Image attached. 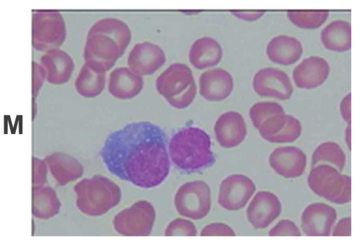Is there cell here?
<instances>
[{
	"label": "cell",
	"mask_w": 356,
	"mask_h": 241,
	"mask_svg": "<svg viewBox=\"0 0 356 241\" xmlns=\"http://www.w3.org/2000/svg\"><path fill=\"white\" fill-rule=\"evenodd\" d=\"M340 112L344 121L348 124H350V94L348 93L345 96L340 103Z\"/></svg>",
	"instance_id": "obj_36"
},
{
	"label": "cell",
	"mask_w": 356,
	"mask_h": 241,
	"mask_svg": "<svg viewBox=\"0 0 356 241\" xmlns=\"http://www.w3.org/2000/svg\"><path fill=\"white\" fill-rule=\"evenodd\" d=\"M330 74L328 63L320 56L303 59L293 71L296 85L301 89H314L321 85Z\"/></svg>",
	"instance_id": "obj_17"
},
{
	"label": "cell",
	"mask_w": 356,
	"mask_h": 241,
	"mask_svg": "<svg viewBox=\"0 0 356 241\" xmlns=\"http://www.w3.org/2000/svg\"><path fill=\"white\" fill-rule=\"evenodd\" d=\"M200 94L207 101H220L231 94L234 81L224 69L217 67L204 72L199 78Z\"/></svg>",
	"instance_id": "obj_18"
},
{
	"label": "cell",
	"mask_w": 356,
	"mask_h": 241,
	"mask_svg": "<svg viewBox=\"0 0 356 241\" xmlns=\"http://www.w3.org/2000/svg\"><path fill=\"white\" fill-rule=\"evenodd\" d=\"M282 112H284V108L277 102L260 101L252 106L249 110V116L254 126L257 129L266 118Z\"/></svg>",
	"instance_id": "obj_29"
},
{
	"label": "cell",
	"mask_w": 356,
	"mask_h": 241,
	"mask_svg": "<svg viewBox=\"0 0 356 241\" xmlns=\"http://www.w3.org/2000/svg\"><path fill=\"white\" fill-rule=\"evenodd\" d=\"M196 235L197 230L193 223L181 218H177L172 220L165 230V235L166 236H195Z\"/></svg>",
	"instance_id": "obj_30"
},
{
	"label": "cell",
	"mask_w": 356,
	"mask_h": 241,
	"mask_svg": "<svg viewBox=\"0 0 356 241\" xmlns=\"http://www.w3.org/2000/svg\"><path fill=\"white\" fill-rule=\"evenodd\" d=\"M281 211V203L275 194L260 191L250 201L246 215L248 222L255 229H264L280 215Z\"/></svg>",
	"instance_id": "obj_14"
},
{
	"label": "cell",
	"mask_w": 356,
	"mask_h": 241,
	"mask_svg": "<svg viewBox=\"0 0 356 241\" xmlns=\"http://www.w3.org/2000/svg\"><path fill=\"white\" fill-rule=\"evenodd\" d=\"M211 144L210 137L202 129L195 126L183 128L170 140V156L180 170L188 173L198 172L215 161Z\"/></svg>",
	"instance_id": "obj_3"
},
{
	"label": "cell",
	"mask_w": 356,
	"mask_h": 241,
	"mask_svg": "<svg viewBox=\"0 0 356 241\" xmlns=\"http://www.w3.org/2000/svg\"><path fill=\"white\" fill-rule=\"evenodd\" d=\"M252 87L261 97H273L282 100L289 99L293 88L289 76L282 69L264 67L254 76Z\"/></svg>",
	"instance_id": "obj_10"
},
{
	"label": "cell",
	"mask_w": 356,
	"mask_h": 241,
	"mask_svg": "<svg viewBox=\"0 0 356 241\" xmlns=\"http://www.w3.org/2000/svg\"><path fill=\"white\" fill-rule=\"evenodd\" d=\"M155 218L152 204L140 200L119 212L113 219V226L122 235L146 236L151 233Z\"/></svg>",
	"instance_id": "obj_8"
},
{
	"label": "cell",
	"mask_w": 356,
	"mask_h": 241,
	"mask_svg": "<svg viewBox=\"0 0 356 241\" xmlns=\"http://www.w3.org/2000/svg\"><path fill=\"white\" fill-rule=\"evenodd\" d=\"M260 135L273 143H289L297 140L302 131L300 122L284 112L266 118L257 128Z\"/></svg>",
	"instance_id": "obj_11"
},
{
	"label": "cell",
	"mask_w": 356,
	"mask_h": 241,
	"mask_svg": "<svg viewBox=\"0 0 356 241\" xmlns=\"http://www.w3.org/2000/svg\"><path fill=\"white\" fill-rule=\"evenodd\" d=\"M345 138L347 145L348 146V148L350 149V124H348L346 128Z\"/></svg>",
	"instance_id": "obj_37"
},
{
	"label": "cell",
	"mask_w": 356,
	"mask_h": 241,
	"mask_svg": "<svg viewBox=\"0 0 356 241\" xmlns=\"http://www.w3.org/2000/svg\"><path fill=\"white\" fill-rule=\"evenodd\" d=\"M168 138L149 122L129 124L109 134L99 154L118 178L143 188L158 186L170 172Z\"/></svg>",
	"instance_id": "obj_1"
},
{
	"label": "cell",
	"mask_w": 356,
	"mask_h": 241,
	"mask_svg": "<svg viewBox=\"0 0 356 241\" xmlns=\"http://www.w3.org/2000/svg\"><path fill=\"white\" fill-rule=\"evenodd\" d=\"M177 213L197 220L204 218L211 208V190L202 181L187 182L177 190L174 199Z\"/></svg>",
	"instance_id": "obj_7"
},
{
	"label": "cell",
	"mask_w": 356,
	"mask_h": 241,
	"mask_svg": "<svg viewBox=\"0 0 356 241\" xmlns=\"http://www.w3.org/2000/svg\"><path fill=\"white\" fill-rule=\"evenodd\" d=\"M45 162L53 177L60 185L78 179L83 174V165L79 160L63 153L51 154L46 157Z\"/></svg>",
	"instance_id": "obj_22"
},
{
	"label": "cell",
	"mask_w": 356,
	"mask_h": 241,
	"mask_svg": "<svg viewBox=\"0 0 356 241\" xmlns=\"http://www.w3.org/2000/svg\"><path fill=\"white\" fill-rule=\"evenodd\" d=\"M324 47L337 52L348 51L351 47V26L344 20H335L325 26L321 33Z\"/></svg>",
	"instance_id": "obj_23"
},
{
	"label": "cell",
	"mask_w": 356,
	"mask_h": 241,
	"mask_svg": "<svg viewBox=\"0 0 356 241\" xmlns=\"http://www.w3.org/2000/svg\"><path fill=\"white\" fill-rule=\"evenodd\" d=\"M222 57L221 46L210 37H202L196 40L191 45L188 53L191 64L198 69L216 65Z\"/></svg>",
	"instance_id": "obj_21"
},
{
	"label": "cell",
	"mask_w": 356,
	"mask_h": 241,
	"mask_svg": "<svg viewBox=\"0 0 356 241\" xmlns=\"http://www.w3.org/2000/svg\"><path fill=\"white\" fill-rule=\"evenodd\" d=\"M106 72L85 63L75 81V88L82 97L92 98L99 95L105 88Z\"/></svg>",
	"instance_id": "obj_24"
},
{
	"label": "cell",
	"mask_w": 356,
	"mask_h": 241,
	"mask_svg": "<svg viewBox=\"0 0 356 241\" xmlns=\"http://www.w3.org/2000/svg\"><path fill=\"white\" fill-rule=\"evenodd\" d=\"M53 59L51 82L57 84L67 82L70 79L74 67L72 59L63 51L55 52Z\"/></svg>",
	"instance_id": "obj_28"
},
{
	"label": "cell",
	"mask_w": 356,
	"mask_h": 241,
	"mask_svg": "<svg viewBox=\"0 0 356 241\" xmlns=\"http://www.w3.org/2000/svg\"><path fill=\"white\" fill-rule=\"evenodd\" d=\"M256 190L254 182L243 174H232L220 183L219 205L227 210H238L246 206Z\"/></svg>",
	"instance_id": "obj_9"
},
{
	"label": "cell",
	"mask_w": 356,
	"mask_h": 241,
	"mask_svg": "<svg viewBox=\"0 0 356 241\" xmlns=\"http://www.w3.org/2000/svg\"><path fill=\"white\" fill-rule=\"evenodd\" d=\"M216 138L219 144L227 149L239 145L245 139L247 128L243 116L230 110L220 115L214 125Z\"/></svg>",
	"instance_id": "obj_16"
},
{
	"label": "cell",
	"mask_w": 356,
	"mask_h": 241,
	"mask_svg": "<svg viewBox=\"0 0 356 241\" xmlns=\"http://www.w3.org/2000/svg\"><path fill=\"white\" fill-rule=\"evenodd\" d=\"M60 203L55 191L50 187L37 185L33 188V215L40 219H48L56 215Z\"/></svg>",
	"instance_id": "obj_25"
},
{
	"label": "cell",
	"mask_w": 356,
	"mask_h": 241,
	"mask_svg": "<svg viewBox=\"0 0 356 241\" xmlns=\"http://www.w3.org/2000/svg\"><path fill=\"white\" fill-rule=\"evenodd\" d=\"M268 162L277 174L286 178H294L303 174L307 156L298 147L284 146L275 149L270 153Z\"/></svg>",
	"instance_id": "obj_15"
},
{
	"label": "cell",
	"mask_w": 356,
	"mask_h": 241,
	"mask_svg": "<svg viewBox=\"0 0 356 241\" xmlns=\"http://www.w3.org/2000/svg\"><path fill=\"white\" fill-rule=\"evenodd\" d=\"M232 13L238 19L245 21H254L259 19L264 14V11L261 10H234Z\"/></svg>",
	"instance_id": "obj_35"
},
{
	"label": "cell",
	"mask_w": 356,
	"mask_h": 241,
	"mask_svg": "<svg viewBox=\"0 0 356 241\" xmlns=\"http://www.w3.org/2000/svg\"><path fill=\"white\" fill-rule=\"evenodd\" d=\"M166 60L163 49L151 42L135 44L129 52L127 64L131 70L140 75L155 73Z\"/></svg>",
	"instance_id": "obj_12"
},
{
	"label": "cell",
	"mask_w": 356,
	"mask_h": 241,
	"mask_svg": "<svg viewBox=\"0 0 356 241\" xmlns=\"http://www.w3.org/2000/svg\"><path fill=\"white\" fill-rule=\"evenodd\" d=\"M156 88L170 106L177 109L190 106L197 92L191 69L180 63L170 65L156 78Z\"/></svg>",
	"instance_id": "obj_5"
},
{
	"label": "cell",
	"mask_w": 356,
	"mask_h": 241,
	"mask_svg": "<svg viewBox=\"0 0 356 241\" xmlns=\"http://www.w3.org/2000/svg\"><path fill=\"white\" fill-rule=\"evenodd\" d=\"M266 54L270 61L281 65L296 63L302 54V46L294 37L280 35L272 38L267 47Z\"/></svg>",
	"instance_id": "obj_20"
},
{
	"label": "cell",
	"mask_w": 356,
	"mask_h": 241,
	"mask_svg": "<svg viewBox=\"0 0 356 241\" xmlns=\"http://www.w3.org/2000/svg\"><path fill=\"white\" fill-rule=\"evenodd\" d=\"M327 164L341 172L346 164V155L341 147L334 142H325L318 145L312 153V167Z\"/></svg>",
	"instance_id": "obj_26"
},
{
	"label": "cell",
	"mask_w": 356,
	"mask_h": 241,
	"mask_svg": "<svg viewBox=\"0 0 356 241\" xmlns=\"http://www.w3.org/2000/svg\"><path fill=\"white\" fill-rule=\"evenodd\" d=\"M289 19L301 28L314 29L320 27L327 19V10H289Z\"/></svg>",
	"instance_id": "obj_27"
},
{
	"label": "cell",
	"mask_w": 356,
	"mask_h": 241,
	"mask_svg": "<svg viewBox=\"0 0 356 241\" xmlns=\"http://www.w3.org/2000/svg\"><path fill=\"white\" fill-rule=\"evenodd\" d=\"M143 88L142 76L129 68H115L109 75L108 90L117 99L134 98L141 92Z\"/></svg>",
	"instance_id": "obj_19"
},
{
	"label": "cell",
	"mask_w": 356,
	"mask_h": 241,
	"mask_svg": "<svg viewBox=\"0 0 356 241\" xmlns=\"http://www.w3.org/2000/svg\"><path fill=\"white\" fill-rule=\"evenodd\" d=\"M270 236H299L298 227L291 220H280L268 233Z\"/></svg>",
	"instance_id": "obj_31"
},
{
	"label": "cell",
	"mask_w": 356,
	"mask_h": 241,
	"mask_svg": "<svg viewBox=\"0 0 356 241\" xmlns=\"http://www.w3.org/2000/svg\"><path fill=\"white\" fill-rule=\"evenodd\" d=\"M307 183L316 195L337 204H345L351 199V179L336 167L318 164L310 170Z\"/></svg>",
	"instance_id": "obj_6"
},
{
	"label": "cell",
	"mask_w": 356,
	"mask_h": 241,
	"mask_svg": "<svg viewBox=\"0 0 356 241\" xmlns=\"http://www.w3.org/2000/svg\"><path fill=\"white\" fill-rule=\"evenodd\" d=\"M76 206L85 215L101 216L121 199L120 188L106 176L95 175L79 181L74 187Z\"/></svg>",
	"instance_id": "obj_4"
},
{
	"label": "cell",
	"mask_w": 356,
	"mask_h": 241,
	"mask_svg": "<svg viewBox=\"0 0 356 241\" xmlns=\"http://www.w3.org/2000/svg\"><path fill=\"white\" fill-rule=\"evenodd\" d=\"M131 40V31L123 21L106 17L89 29L83 50L85 63L106 72L124 53Z\"/></svg>",
	"instance_id": "obj_2"
},
{
	"label": "cell",
	"mask_w": 356,
	"mask_h": 241,
	"mask_svg": "<svg viewBox=\"0 0 356 241\" xmlns=\"http://www.w3.org/2000/svg\"><path fill=\"white\" fill-rule=\"evenodd\" d=\"M351 219L350 217L341 219L332 232L333 236H350L351 235Z\"/></svg>",
	"instance_id": "obj_34"
},
{
	"label": "cell",
	"mask_w": 356,
	"mask_h": 241,
	"mask_svg": "<svg viewBox=\"0 0 356 241\" xmlns=\"http://www.w3.org/2000/svg\"><path fill=\"white\" fill-rule=\"evenodd\" d=\"M235 232L223 223H212L206 226L201 231L202 236H234Z\"/></svg>",
	"instance_id": "obj_32"
},
{
	"label": "cell",
	"mask_w": 356,
	"mask_h": 241,
	"mask_svg": "<svg viewBox=\"0 0 356 241\" xmlns=\"http://www.w3.org/2000/svg\"><path fill=\"white\" fill-rule=\"evenodd\" d=\"M337 219V211L323 203H314L301 215L302 231L308 236H328Z\"/></svg>",
	"instance_id": "obj_13"
},
{
	"label": "cell",
	"mask_w": 356,
	"mask_h": 241,
	"mask_svg": "<svg viewBox=\"0 0 356 241\" xmlns=\"http://www.w3.org/2000/svg\"><path fill=\"white\" fill-rule=\"evenodd\" d=\"M47 167L44 161L33 158V184L42 185L46 181Z\"/></svg>",
	"instance_id": "obj_33"
}]
</instances>
